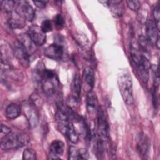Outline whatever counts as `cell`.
<instances>
[{"mask_svg":"<svg viewBox=\"0 0 160 160\" xmlns=\"http://www.w3.org/2000/svg\"><path fill=\"white\" fill-rule=\"evenodd\" d=\"M86 109L89 114H94L98 108V98L94 92L90 91L88 92L86 99Z\"/></svg>","mask_w":160,"mask_h":160,"instance_id":"ac0fdd59","label":"cell"},{"mask_svg":"<svg viewBox=\"0 0 160 160\" xmlns=\"http://www.w3.org/2000/svg\"><path fill=\"white\" fill-rule=\"evenodd\" d=\"M22 159L25 160H35L37 159L36 152L31 148H26L22 153Z\"/></svg>","mask_w":160,"mask_h":160,"instance_id":"cb8c5ba5","label":"cell"},{"mask_svg":"<svg viewBox=\"0 0 160 160\" xmlns=\"http://www.w3.org/2000/svg\"><path fill=\"white\" fill-rule=\"evenodd\" d=\"M33 2L36 5V6H37L40 9L44 8L46 6V4H47V1H34Z\"/></svg>","mask_w":160,"mask_h":160,"instance_id":"d6a6232c","label":"cell"},{"mask_svg":"<svg viewBox=\"0 0 160 160\" xmlns=\"http://www.w3.org/2000/svg\"><path fill=\"white\" fill-rule=\"evenodd\" d=\"M138 42L139 44V46L142 48V50H144L146 52H149L150 50L151 44L148 39H147L146 36L141 35L138 38Z\"/></svg>","mask_w":160,"mask_h":160,"instance_id":"603a6c76","label":"cell"},{"mask_svg":"<svg viewBox=\"0 0 160 160\" xmlns=\"http://www.w3.org/2000/svg\"><path fill=\"white\" fill-rule=\"evenodd\" d=\"M76 41L78 44L82 48H86L89 45L88 39L84 34H77Z\"/></svg>","mask_w":160,"mask_h":160,"instance_id":"d4e9b609","label":"cell"},{"mask_svg":"<svg viewBox=\"0 0 160 160\" xmlns=\"http://www.w3.org/2000/svg\"><path fill=\"white\" fill-rule=\"evenodd\" d=\"M131 58L140 79L143 82L147 83L151 67L149 61L145 56L141 54L134 45H131Z\"/></svg>","mask_w":160,"mask_h":160,"instance_id":"7a4b0ae2","label":"cell"},{"mask_svg":"<svg viewBox=\"0 0 160 160\" xmlns=\"http://www.w3.org/2000/svg\"><path fill=\"white\" fill-rule=\"evenodd\" d=\"M83 81L84 88H87L88 92L94 88L95 82V77L94 70L91 67H87L83 71Z\"/></svg>","mask_w":160,"mask_h":160,"instance_id":"2e32d148","label":"cell"},{"mask_svg":"<svg viewBox=\"0 0 160 160\" xmlns=\"http://www.w3.org/2000/svg\"><path fill=\"white\" fill-rule=\"evenodd\" d=\"M24 112L31 128L37 126L39 122V113L36 107L31 104L24 105Z\"/></svg>","mask_w":160,"mask_h":160,"instance_id":"9c48e42d","label":"cell"},{"mask_svg":"<svg viewBox=\"0 0 160 160\" xmlns=\"http://www.w3.org/2000/svg\"><path fill=\"white\" fill-rule=\"evenodd\" d=\"M30 142V138L26 133L11 132L1 139V148L4 150L16 149L26 146Z\"/></svg>","mask_w":160,"mask_h":160,"instance_id":"277c9868","label":"cell"},{"mask_svg":"<svg viewBox=\"0 0 160 160\" xmlns=\"http://www.w3.org/2000/svg\"><path fill=\"white\" fill-rule=\"evenodd\" d=\"M126 4L128 7L134 11H137L140 9L141 2L138 0L134 1H126Z\"/></svg>","mask_w":160,"mask_h":160,"instance_id":"83f0119b","label":"cell"},{"mask_svg":"<svg viewBox=\"0 0 160 160\" xmlns=\"http://www.w3.org/2000/svg\"><path fill=\"white\" fill-rule=\"evenodd\" d=\"M9 133H11V129L7 126L2 124L1 126V139L7 136Z\"/></svg>","mask_w":160,"mask_h":160,"instance_id":"1f68e13d","label":"cell"},{"mask_svg":"<svg viewBox=\"0 0 160 160\" xmlns=\"http://www.w3.org/2000/svg\"><path fill=\"white\" fill-rule=\"evenodd\" d=\"M146 38L150 44L153 46H156L157 48H159V31L158 29L155 22L148 19L146 21Z\"/></svg>","mask_w":160,"mask_h":160,"instance_id":"8992f818","label":"cell"},{"mask_svg":"<svg viewBox=\"0 0 160 160\" xmlns=\"http://www.w3.org/2000/svg\"><path fill=\"white\" fill-rule=\"evenodd\" d=\"M117 81L119 92L124 102L128 105L132 104L134 103L132 80L129 72L125 70L120 72Z\"/></svg>","mask_w":160,"mask_h":160,"instance_id":"3957f363","label":"cell"},{"mask_svg":"<svg viewBox=\"0 0 160 160\" xmlns=\"http://www.w3.org/2000/svg\"><path fill=\"white\" fill-rule=\"evenodd\" d=\"M8 24L12 29H21L26 25V19L15 9L9 13L8 18Z\"/></svg>","mask_w":160,"mask_h":160,"instance_id":"5bb4252c","label":"cell"},{"mask_svg":"<svg viewBox=\"0 0 160 160\" xmlns=\"http://www.w3.org/2000/svg\"><path fill=\"white\" fill-rule=\"evenodd\" d=\"M107 7L110 9L114 18H120L124 12L123 2L122 1H108Z\"/></svg>","mask_w":160,"mask_h":160,"instance_id":"e0dca14e","label":"cell"},{"mask_svg":"<svg viewBox=\"0 0 160 160\" xmlns=\"http://www.w3.org/2000/svg\"><path fill=\"white\" fill-rule=\"evenodd\" d=\"M28 34L32 42L38 46H41L46 42V33L38 25L31 26L28 31Z\"/></svg>","mask_w":160,"mask_h":160,"instance_id":"52a82bcc","label":"cell"},{"mask_svg":"<svg viewBox=\"0 0 160 160\" xmlns=\"http://www.w3.org/2000/svg\"><path fill=\"white\" fill-rule=\"evenodd\" d=\"M64 48L63 46L58 44H52L44 49V55L53 60H59L63 56Z\"/></svg>","mask_w":160,"mask_h":160,"instance_id":"8fae6325","label":"cell"},{"mask_svg":"<svg viewBox=\"0 0 160 160\" xmlns=\"http://www.w3.org/2000/svg\"><path fill=\"white\" fill-rule=\"evenodd\" d=\"M53 21L56 27L61 28L64 25V19L61 14H56L53 19Z\"/></svg>","mask_w":160,"mask_h":160,"instance_id":"f1b7e54d","label":"cell"},{"mask_svg":"<svg viewBox=\"0 0 160 160\" xmlns=\"http://www.w3.org/2000/svg\"><path fill=\"white\" fill-rule=\"evenodd\" d=\"M159 6L157 4L153 9V17L154 19V22L156 25L159 31V21H160V12H159Z\"/></svg>","mask_w":160,"mask_h":160,"instance_id":"484cf974","label":"cell"},{"mask_svg":"<svg viewBox=\"0 0 160 160\" xmlns=\"http://www.w3.org/2000/svg\"><path fill=\"white\" fill-rule=\"evenodd\" d=\"M5 114L8 119H16L21 114V108L16 103L10 104L6 107Z\"/></svg>","mask_w":160,"mask_h":160,"instance_id":"ffe728a7","label":"cell"},{"mask_svg":"<svg viewBox=\"0 0 160 160\" xmlns=\"http://www.w3.org/2000/svg\"><path fill=\"white\" fill-rule=\"evenodd\" d=\"M41 28L45 33L50 32L52 30V24L49 19L44 20L41 24Z\"/></svg>","mask_w":160,"mask_h":160,"instance_id":"4316f807","label":"cell"},{"mask_svg":"<svg viewBox=\"0 0 160 160\" xmlns=\"http://www.w3.org/2000/svg\"><path fill=\"white\" fill-rule=\"evenodd\" d=\"M64 143L60 140L53 141L49 146L50 159H59L64 151Z\"/></svg>","mask_w":160,"mask_h":160,"instance_id":"9a60e30c","label":"cell"},{"mask_svg":"<svg viewBox=\"0 0 160 160\" xmlns=\"http://www.w3.org/2000/svg\"><path fill=\"white\" fill-rule=\"evenodd\" d=\"M81 89V81L79 76L76 74L71 83V102L73 105L78 104L80 100Z\"/></svg>","mask_w":160,"mask_h":160,"instance_id":"7c38bea8","label":"cell"},{"mask_svg":"<svg viewBox=\"0 0 160 160\" xmlns=\"http://www.w3.org/2000/svg\"><path fill=\"white\" fill-rule=\"evenodd\" d=\"M37 74L40 79L44 93L47 96L55 94L59 86V81L54 71L40 66L37 69Z\"/></svg>","mask_w":160,"mask_h":160,"instance_id":"6da1fadb","label":"cell"},{"mask_svg":"<svg viewBox=\"0 0 160 160\" xmlns=\"http://www.w3.org/2000/svg\"><path fill=\"white\" fill-rule=\"evenodd\" d=\"M89 154L87 149L81 148L78 150V159H88Z\"/></svg>","mask_w":160,"mask_h":160,"instance_id":"4dcf8cb0","label":"cell"},{"mask_svg":"<svg viewBox=\"0 0 160 160\" xmlns=\"http://www.w3.org/2000/svg\"><path fill=\"white\" fill-rule=\"evenodd\" d=\"M13 51L14 56L22 65L26 66L29 64V52L18 41L14 43Z\"/></svg>","mask_w":160,"mask_h":160,"instance_id":"30bf717a","label":"cell"},{"mask_svg":"<svg viewBox=\"0 0 160 160\" xmlns=\"http://www.w3.org/2000/svg\"><path fill=\"white\" fill-rule=\"evenodd\" d=\"M149 146L150 143L147 136L142 132L140 133L136 141V148L139 154L141 156L146 158L149 152Z\"/></svg>","mask_w":160,"mask_h":160,"instance_id":"4fadbf2b","label":"cell"},{"mask_svg":"<svg viewBox=\"0 0 160 160\" xmlns=\"http://www.w3.org/2000/svg\"><path fill=\"white\" fill-rule=\"evenodd\" d=\"M64 135L66 136V137L72 143L75 144L78 141L79 134L77 130L76 129L72 121H71L68 124Z\"/></svg>","mask_w":160,"mask_h":160,"instance_id":"d6986e66","label":"cell"},{"mask_svg":"<svg viewBox=\"0 0 160 160\" xmlns=\"http://www.w3.org/2000/svg\"><path fill=\"white\" fill-rule=\"evenodd\" d=\"M17 8L15 9L21 14L26 20L32 21L36 15V12L32 6L27 1H16Z\"/></svg>","mask_w":160,"mask_h":160,"instance_id":"ba28073f","label":"cell"},{"mask_svg":"<svg viewBox=\"0 0 160 160\" xmlns=\"http://www.w3.org/2000/svg\"><path fill=\"white\" fill-rule=\"evenodd\" d=\"M78 150L76 147L71 146L69 149V159H78Z\"/></svg>","mask_w":160,"mask_h":160,"instance_id":"f546056e","label":"cell"},{"mask_svg":"<svg viewBox=\"0 0 160 160\" xmlns=\"http://www.w3.org/2000/svg\"><path fill=\"white\" fill-rule=\"evenodd\" d=\"M25 48L29 52V51L31 50L32 48V41L29 37L28 34H19V38L18 40Z\"/></svg>","mask_w":160,"mask_h":160,"instance_id":"44dd1931","label":"cell"},{"mask_svg":"<svg viewBox=\"0 0 160 160\" xmlns=\"http://www.w3.org/2000/svg\"><path fill=\"white\" fill-rule=\"evenodd\" d=\"M1 4L2 9L4 10L5 12L9 14L14 10L15 6L16 5V1H12V0L1 1Z\"/></svg>","mask_w":160,"mask_h":160,"instance_id":"7402d4cb","label":"cell"},{"mask_svg":"<svg viewBox=\"0 0 160 160\" xmlns=\"http://www.w3.org/2000/svg\"><path fill=\"white\" fill-rule=\"evenodd\" d=\"M109 127L106 116L103 109L100 108L98 110V136L104 141L108 139Z\"/></svg>","mask_w":160,"mask_h":160,"instance_id":"5b68a950","label":"cell"}]
</instances>
